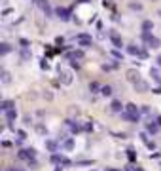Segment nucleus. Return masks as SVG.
Instances as JSON below:
<instances>
[{"label":"nucleus","mask_w":161,"mask_h":171,"mask_svg":"<svg viewBox=\"0 0 161 171\" xmlns=\"http://www.w3.org/2000/svg\"><path fill=\"white\" fill-rule=\"evenodd\" d=\"M70 65H72V67H74V69H76V70H78V69H80V63H78V61H76V59H70Z\"/></svg>","instance_id":"35"},{"label":"nucleus","mask_w":161,"mask_h":171,"mask_svg":"<svg viewBox=\"0 0 161 171\" xmlns=\"http://www.w3.org/2000/svg\"><path fill=\"white\" fill-rule=\"evenodd\" d=\"M19 55H21V59H23V61H29L30 57H32V53H30V51H29L27 48H23L21 51H19Z\"/></svg>","instance_id":"19"},{"label":"nucleus","mask_w":161,"mask_h":171,"mask_svg":"<svg viewBox=\"0 0 161 171\" xmlns=\"http://www.w3.org/2000/svg\"><path fill=\"white\" fill-rule=\"evenodd\" d=\"M138 167H135V165H127V167H125V171H137Z\"/></svg>","instance_id":"37"},{"label":"nucleus","mask_w":161,"mask_h":171,"mask_svg":"<svg viewBox=\"0 0 161 171\" xmlns=\"http://www.w3.org/2000/svg\"><path fill=\"white\" fill-rule=\"evenodd\" d=\"M76 40H78V44H80V46H91L93 44V38L89 34H78Z\"/></svg>","instance_id":"5"},{"label":"nucleus","mask_w":161,"mask_h":171,"mask_svg":"<svg viewBox=\"0 0 161 171\" xmlns=\"http://www.w3.org/2000/svg\"><path fill=\"white\" fill-rule=\"evenodd\" d=\"M68 126H70V131H72V133H80V131H82L80 124H76V122H68Z\"/></svg>","instance_id":"21"},{"label":"nucleus","mask_w":161,"mask_h":171,"mask_svg":"<svg viewBox=\"0 0 161 171\" xmlns=\"http://www.w3.org/2000/svg\"><path fill=\"white\" fill-rule=\"evenodd\" d=\"M65 156H59V154H51V162L53 164H63Z\"/></svg>","instance_id":"24"},{"label":"nucleus","mask_w":161,"mask_h":171,"mask_svg":"<svg viewBox=\"0 0 161 171\" xmlns=\"http://www.w3.org/2000/svg\"><path fill=\"white\" fill-rule=\"evenodd\" d=\"M148 46H150V48H154V50H157V48H161V40H159V38H155V36H154V38H152V40L148 42Z\"/></svg>","instance_id":"18"},{"label":"nucleus","mask_w":161,"mask_h":171,"mask_svg":"<svg viewBox=\"0 0 161 171\" xmlns=\"http://www.w3.org/2000/svg\"><path fill=\"white\" fill-rule=\"evenodd\" d=\"M157 65H159V67H161V55H159V57H157Z\"/></svg>","instance_id":"41"},{"label":"nucleus","mask_w":161,"mask_h":171,"mask_svg":"<svg viewBox=\"0 0 161 171\" xmlns=\"http://www.w3.org/2000/svg\"><path fill=\"white\" fill-rule=\"evenodd\" d=\"M36 133H38V135H46V133H48V129L44 127V124H36Z\"/></svg>","instance_id":"22"},{"label":"nucleus","mask_w":161,"mask_h":171,"mask_svg":"<svg viewBox=\"0 0 161 171\" xmlns=\"http://www.w3.org/2000/svg\"><path fill=\"white\" fill-rule=\"evenodd\" d=\"M152 29H154V23L152 21H144L142 23V30H144V33H150Z\"/></svg>","instance_id":"23"},{"label":"nucleus","mask_w":161,"mask_h":171,"mask_svg":"<svg viewBox=\"0 0 161 171\" xmlns=\"http://www.w3.org/2000/svg\"><path fill=\"white\" fill-rule=\"evenodd\" d=\"M125 110H127V112H138V108H137V105L129 103V105H125Z\"/></svg>","instance_id":"27"},{"label":"nucleus","mask_w":161,"mask_h":171,"mask_svg":"<svg viewBox=\"0 0 161 171\" xmlns=\"http://www.w3.org/2000/svg\"><path fill=\"white\" fill-rule=\"evenodd\" d=\"M110 40H112V44L116 46V48H121V46H123V40H121V36H119L118 33H114V30L110 33Z\"/></svg>","instance_id":"6"},{"label":"nucleus","mask_w":161,"mask_h":171,"mask_svg":"<svg viewBox=\"0 0 161 171\" xmlns=\"http://www.w3.org/2000/svg\"><path fill=\"white\" fill-rule=\"evenodd\" d=\"M63 148L66 150V152H70V150L74 148V139H65V141H63Z\"/></svg>","instance_id":"15"},{"label":"nucleus","mask_w":161,"mask_h":171,"mask_svg":"<svg viewBox=\"0 0 161 171\" xmlns=\"http://www.w3.org/2000/svg\"><path fill=\"white\" fill-rule=\"evenodd\" d=\"M159 15H161V10H159Z\"/></svg>","instance_id":"44"},{"label":"nucleus","mask_w":161,"mask_h":171,"mask_svg":"<svg viewBox=\"0 0 161 171\" xmlns=\"http://www.w3.org/2000/svg\"><path fill=\"white\" fill-rule=\"evenodd\" d=\"M17 158L27 160V162H29V160H32V158H30V154H29V148H21V150L17 152Z\"/></svg>","instance_id":"13"},{"label":"nucleus","mask_w":161,"mask_h":171,"mask_svg":"<svg viewBox=\"0 0 161 171\" xmlns=\"http://www.w3.org/2000/svg\"><path fill=\"white\" fill-rule=\"evenodd\" d=\"M66 57H70V59H76V61H80V59H84V51H82V50H74L72 53H66Z\"/></svg>","instance_id":"12"},{"label":"nucleus","mask_w":161,"mask_h":171,"mask_svg":"<svg viewBox=\"0 0 161 171\" xmlns=\"http://www.w3.org/2000/svg\"><path fill=\"white\" fill-rule=\"evenodd\" d=\"M127 156H129V160H131V162H135V160H137V152H135L133 148H129V150H127Z\"/></svg>","instance_id":"28"},{"label":"nucleus","mask_w":161,"mask_h":171,"mask_svg":"<svg viewBox=\"0 0 161 171\" xmlns=\"http://www.w3.org/2000/svg\"><path fill=\"white\" fill-rule=\"evenodd\" d=\"M155 122H157V124H159V126H161V116H157V120H155Z\"/></svg>","instance_id":"40"},{"label":"nucleus","mask_w":161,"mask_h":171,"mask_svg":"<svg viewBox=\"0 0 161 171\" xmlns=\"http://www.w3.org/2000/svg\"><path fill=\"white\" fill-rule=\"evenodd\" d=\"M55 13L59 15L61 21H68V19H70V10H66V8H57Z\"/></svg>","instance_id":"4"},{"label":"nucleus","mask_w":161,"mask_h":171,"mask_svg":"<svg viewBox=\"0 0 161 171\" xmlns=\"http://www.w3.org/2000/svg\"><path fill=\"white\" fill-rule=\"evenodd\" d=\"M99 90H102V87H99L97 82H91V84H89V91H91V93H97Z\"/></svg>","instance_id":"26"},{"label":"nucleus","mask_w":161,"mask_h":171,"mask_svg":"<svg viewBox=\"0 0 161 171\" xmlns=\"http://www.w3.org/2000/svg\"><path fill=\"white\" fill-rule=\"evenodd\" d=\"M110 110H112L114 114H118V112H121V110H123V105H121V101H118V99H114V101L110 103Z\"/></svg>","instance_id":"8"},{"label":"nucleus","mask_w":161,"mask_h":171,"mask_svg":"<svg viewBox=\"0 0 161 171\" xmlns=\"http://www.w3.org/2000/svg\"><path fill=\"white\" fill-rule=\"evenodd\" d=\"M112 53H114V57H118V59H121V57H123L121 53H119V51H112Z\"/></svg>","instance_id":"38"},{"label":"nucleus","mask_w":161,"mask_h":171,"mask_svg":"<svg viewBox=\"0 0 161 171\" xmlns=\"http://www.w3.org/2000/svg\"><path fill=\"white\" fill-rule=\"evenodd\" d=\"M146 147L154 150V148H155V143H154V141H146Z\"/></svg>","instance_id":"36"},{"label":"nucleus","mask_w":161,"mask_h":171,"mask_svg":"<svg viewBox=\"0 0 161 171\" xmlns=\"http://www.w3.org/2000/svg\"><path fill=\"white\" fill-rule=\"evenodd\" d=\"M38 6L42 8V12L48 15V17H51V8H49V4H48V0H38Z\"/></svg>","instance_id":"9"},{"label":"nucleus","mask_w":161,"mask_h":171,"mask_svg":"<svg viewBox=\"0 0 161 171\" xmlns=\"http://www.w3.org/2000/svg\"><path fill=\"white\" fill-rule=\"evenodd\" d=\"M17 137H19V139H27V133H25L23 129H19V131H17Z\"/></svg>","instance_id":"34"},{"label":"nucleus","mask_w":161,"mask_h":171,"mask_svg":"<svg viewBox=\"0 0 161 171\" xmlns=\"http://www.w3.org/2000/svg\"><path fill=\"white\" fill-rule=\"evenodd\" d=\"M138 116H140L138 112H127V110L121 114V118H123V120H127V122H137Z\"/></svg>","instance_id":"7"},{"label":"nucleus","mask_w":161,"mask_h":171,"mask_svg":"<svg viewBox=\"0 0 161 171\" xmlns=\"http://www.w3.org/2000/svg\"><path fill=\"white\" fill-rule=\"evenodd\" d=\"M150 76L155 78V80H159V70L157 69H150Z\"/></svg>","instance_id":"30"},{"label":"nucleus","mask_w":161,"mask_h":171,"mask_svg":"<svg viewBox=\"0 0 161 171\" xmlns=\"http://www.w3.org/2000/svg\"><path fill=\"white\" fill-rule=\"evenodd\" d=\"M13 107L15 105H13L12 101H2V103H0V110H2V112H8L10 108H13Z\"/></svg>","instance_id":"14"},{"label":"nucleus","mask_w":161,"mask_h":171,"mask_svg":"<svg viewBox=\"0 0 161 171\" xmlns=\"http://www.w3.org/2000/svg\"><path fill=\"white\" fill-rule=\"evenodd\" d=\"M137 171H144V169H142V167H138V169H137Z\"/></svg>","instance_id":"43"},{"label":"nucleus","mask_w":161,"mask_h":171,"mask_svg":"<svg viewBox=\"0 0 161 171\" xmlns=\"http://www.w3.org/2000/svg\"><path fill=\"white\" fill-rule=\"evenodd\" d=\"M131 10H137L138 12V10H142V6H140L138 2H131Z\"/></svg>","instance_id":"32"},{"label":"nucleus","mask_w":161,"mask_h":171,"mask_svg":"<svg viewBox=\"0 0 161 171\" xmlns=\"http://www.w3.org/2000/svg\"><path fill=\"white\" fill-rule=\"evenodd\" d=\"M19 44H21L23 48H29V40L27 38H21V40H19Z\"/></svg>","instance_id":"33"},{"label":"nucleus","mask_w":161,"mask_h":171,"mask_svg":"<svg viewBox=\"0 0 161 171\" xmlns=\"http://www.w3.org/2000/svg\"><path fill=\"white\" fill-rule=\"evenodd\" d=\"M59 78H61V82H63L65 86H70L72 84V78H74V76H72V72L70 70H59Z\"/></svg>","instance_id":"1"},{"label":"nucleus","mask_w":161,"mask_h":171,"mask_svg":"<svg viewBox=\"0 0 161 171\" xmlns=\"http://www.w3.org/2000/svg\"><path fill=\"white\" fill-rule=\"evenodd\" d=\"M127 51H129L131 55H138L140 59H146V57H148V53H146V51H144V50H140V48H137L135 44H131V46H129V48H127Z\"/></svg>","instance_id":"2"},{"label":"nucleus","mask_w":161,"mask_h":171,"mask_svg":"<svg viewBox=\"0 0 161 171\" xmlns=\"http://www.w3.org/2000/svg\"><path fill=\"white\" fill-rule=\"evenodd\" d=\"M29 165H30V167H36V165H38V164H36L34 160H29Z\"/></svg>","instance_id":"39"},{"label":"nucleus","mask_w":161,"mask_h":171,"mask_svg":"<svg viewBox=\"0 0 161 171\" xmlns=\"http://www.w3.org/2000/svg\"><path fill=\"white\" fill-rule=\"evenodd\" d=\"M4 114H6V120H8V124L12 126L13 120L17 118V110H15V107H13V108H10V110H8V112H4Z\"/></svg>","instance_id":"10"},{"label":"nucleus","mask_w":161,"mask_h":171,"mask_svg":"<svg viewBox=\"0 0 161 171\" xmlns=\"http://www.w3.org/2000/svg\"><path fill=\"white\" fill-rule=\"evenodd\" d=\"M10 80H12L10 72H8V70H2V82H4V84H10Z\"/></svg>","instance_id":"25"},{"label":"nucleus","mask_w":161,"mask_h":171,"mask_svg":"<svg viewBox=\"0 0 161 171\" xmlns=\"http://www.w3.org/2000/svg\"><path fill=\"white\" fill-rule=\"evenodd\" d=\"M135 90H137V91H146L148 90V84L144 80H138L137 84H135Z\"/></svg>","instance_id":"17"},{"label":"nucleus","mask_w":161,"mask_h":171,"mask_svg":"<svg viewBox=\"0 0 161 171\" xmlns=\"http://www.w3.org/2000/svg\"><path fill=\"white\" fill-rule=\"evenodd\" d=\"M152 38H154L152 33H142V40H144V42H150Z\"/></svg>","instance_id":"31"},{"label":"nucleus","mask_w":161,"mask_h":171,"mask_svg":"<svg viewBox=\"0 0 161 171\" xmlns=\"http://www.w3.org/2000/svg\"><path fill=\"white\" fill-rule=\"evenodd\" d=\"M57 147H59V143L53 141V139H48V141H46V148L51 150V152H53V150H57Z\"/></svg>","instance_id":"16"},{"label":"nucleus","mask_w":161,"mask_h":171,"mask_svg":"<svg viewBox=\"0 0 161 171\" xmlns=\"http://www.w3.org/2000/svg\"><path fill=\"white\" fill-rule=\"evenodd\" d=\"M10 51H12V46H10V44H6V42H2V44H0V53H2V55L10 53Z\"/></svg>","instance_id":"20"},{"label":"nucleus","mask_w":161,"mask_h":171,"mask_svg":"<svg viewBox=\"0 0 161 171\" xmlns=\"http://www.w3.org/2000/svg\"><path fill=\"white\" fill-rule=\"evenodd\" d=\"M106 171H119V169H112V167H110V169H106Z\"/></svg>","instance_id":"42"},{"label":"nucleus","mask_w":161,"mask_h":171,"mask_svg":"<svg viewBox=\"0 0 161 171\" xmlns=\"http://www.w3.org/2000/svg\"><path fill=\"white\" fill-rule=\"evenodd\" d=\"M125 78H127L129 82H133V84H137V82L140 80V74H138L137 69H129V70L125 72Z\"/></svg>","instance_id":"3"},{"label":"nucleus","mask_w":161,"mask_h":171,"mask_svg":"<svg viewBox=\"0 0 161 171\" xmlns=\"http://www.w3.org/2000/svg\"><path fill=\"white\" fill-rule=\"evenodd\" d=\"M101 93H102V95H104V97H108V95H110V93H112V87H110V86H104V87H102V90H101Z\"/></svg>","instance_id":"29"},{"label":"nucleus","mask_w":161,"mask_h":171,"mask_svg":"<svg viewBox=\"0 0 161 171\" xmlns=\"http://www.w3.org/2000/svg\"><path fill=\"white\" fill-rule=\"evenodd\" d=\"M157 129H159V124L157 122H148L146 124V131L152 133V135H154V133H157Z\"/></svg>","instance_id":"11"}]
</instances>
